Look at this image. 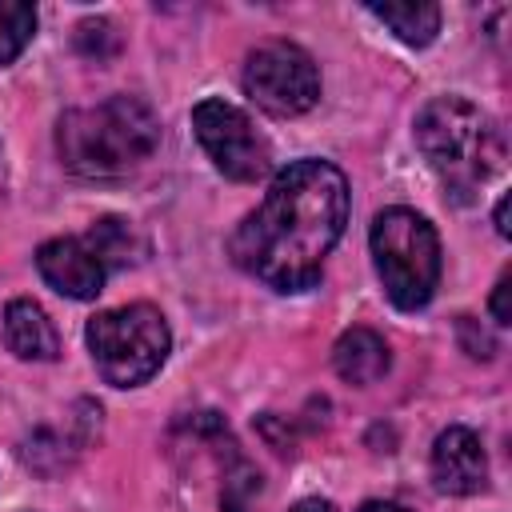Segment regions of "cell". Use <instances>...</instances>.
I'll return each mask as SVG.
<instances>
[{"label":"cell","instance_id":"30bf717a","mask_svg":"<svg viewBox=\"0 0 512 512\" xmlns=\"http://www.w3.org/2000/svg\"><path fill=\"white\" fill-rule=\"evenodd\" d=\"M4 340L20 360H56L60 336L36 300H12L4 308Z\"/></svg>","mask_w":512,"mask_h":512},{"label":"cell","instance_id":"9a60e30c","mask_svg":"<svg viewBox=\"0 0 512 512\" xmlns=\"http://www.w3.org/2000/svg\"><path fill=\"white\" fill-rule=\"evenodd\" d=\"M104 40H108V44H120V40H116V28H112L108 20H84V24L76 28V44H80V52H88V56H96V60L104 56V52H100Z\"/></svg>","mask_w":512,"mask_h":512},{"label":"cell","instance_id":"7a4b0ae2","mask_svg":"<svg viewBox=\"0 0 512 512\" xmlns=\"http://www.w3.org/2000/svg\"><path fill=\"white\" fill-rule=\"evenodd\" d=\"M160 144V120L140 96H108L60 116L56 148L68 172L108 180L140 168Z\"/></svg>","mask_w":512,"mask_h":512},{"label":"cell","instance_id":"9c48e42d","mask_svg":"<svg viewBox=\"0 0 512 512\" xmlns=\"http://www.w3.org/2000/svg\"><path fill=\"white\" fill-rule=\"evenodd\" d=\"M432 480L448 496H472L488 484V456L472 428H444L432 444Z\"/></svg>","mask_w":512,"mask_h":512},{"label":"cell","instance_id":"ac0fdd59","mask_svg":"<svg viewBox=\"0 0 512 512\" xmlns=\"http://www.w3.org/2000/svg\"><path fill=\"white\" fill-rule=\"evenodd\" d=\"M492 220H496V232H500V236H512V224H508V196H500V204H496V216H492Z\"/></svg>","mask_w":512,"mask_h":512},{"label":"cell","instance_id":"7c38bea8","mask_svg":"<svg viewBox=\"0 0 512 512\" xmlns=\"http://www.w3.org/2000/svg\"><path fill=\"white\" fill-rule=\"evenodd\" d=\"M368 12L404 44L424 48L440 32V8L424 0H404V4H368Z\"/></svg>","mask_w":512,"mask_h":512},{"label":"cell","instance_id":"ba28073f","mask_svg":"<svg viewBox=\"0 0 512 512\" xmlns=\"http://www.w3.org/2000/svg\"><path fill=\"white\" fill-rule=\"evenodd\" d=\"M36 268L48 288H56L68 300H92L104 288V264L96 252L76 236H56L36 248Z\"/></svg>","mask_w":512,"mask_h":512},{"label":"cell","instance_id":"277c9868","mask_svg":"<svg viewBox=\"0 0 512 512\" xmlns=\"http://www.w3.org/2000/svg\"><path fill=\"white\" fill-rule=\"evenodd\" d=\"M372 260L388 300L416 312L432 300L440 284V236L412 208H384L372 220Z\"/></svg>","mask_w":512,"mask_h":512},{"label":"cell","instance_id":"8fae6325","mask_svg":"<svg viewBox=\"0 0 512 512\" xmlns=\"http://www.w3.org/2000/svg\"><path fill=\"white\" fill-rule=\"evenodd\" d=\"M388 364H392L388 344L372 328H348L332 348V368L348 384H376L388 372Z\"/></svg>","mask_w":512,"mask_h":512},{"label":"cell","instance_id":"4fadbf2b","mask_svg":"<svg viewBox=\"0 0 512 512\" xmlns=\"http://www.w3.org/2000/svg\"><path fill=\"white\" fill-rule=\"evenodd\" d=\"M84 244L96 252V260L104 264V272H108V268H124V264L140 260V252H144V244H140L136 228H132L128 220H116V216L96 220V224L88 228Z\"/></svg>","mask_w":512,"mask_h":512},{"label":"cell","instance_id":"3957f363","mask_svg":"<svg viewBox=\"0 0 512 512\" xmlns=\"http://www.w3.org/2000/svg\"><path fill=\"white\" fill-rule=\"evenodd\" d=\"M416 148L452 200H472L504 164V136L488 112L464 96H436L416 116Z\"/></svg>","mask_w":512,"mask_h":512},{"label":"cell","instance_id":"2e32d148","mask_svg":"<svg viewBox=\"0 0 512 512\" xmlns=\"http://www.w3.org/2000/svg\"><path fill=\"white\" fill-rule=\"evenodd\" d=\"M508 292H512V272H500V280H496V288H492V320H496V324H512Z\"/></svg>","mask_w":512,"mask_h":512},{"label":"cell","instance_id":"8992f818","mask_svg":"<svg viewBox=\"0 0 512 512\" xmlns=\"http://www.w3.org/2000/svg\"><path fill=\"white\" fill-rule=\"evenodd\" d=\"M244 92L272 116H300L320 100V72L300 44L264 40L244 60Z\"/></svg>","mask_w":512,"mask_h":512},{"label":"cell","instance_id":"ffe728a7","mask_svg":"<svg viewBox=\"0 0 512 512\" xmlns=\"http://www.w3.org/2000/svg\"><path fill=\"white\" fill-rule=\"evenodd\" d=\"M360 512H404L400 504H388V500H368Z\"/></svg>","mask_w":512,"mask_h":512},{"label":"cell","instance_id":"e0dca14e","mask_svg":"<svg viewBox=\"0 0 512 512\" xmlns=\"http://www.w3.org/2000/svg\"><path fill=\"white\" fill-rule=\"evenodd\" d=\"M460 332H464V336L472 332V324H468V316L460 320ZM464 348H468V356H492V340H488L484 332H480L476 340H464Z\"/></svg>","mask_w":512,"mask_h":512},{"label":"cell","instance_id":"5bb4252c","mask_svg":"<svg viewBox=\"0 0 512 512\" xmlns=\"http://www.w3.org/2000/svg\"><path fill=\"white\" fill-rule=\"evenodd\" d=\"M36 32V8L24 0H0V64H12Z\"/></svg>","mask_w":512,"mask_h":512},{"label":"cell","instance_id":"5b68a950","mask_svg":"<svg viewBox=\"0 0 512 512\" xmlns=\"http://www.w3.org/2000/svg\"><path fill=\"white\" fill-rule=\"evenodd\" d=\"M88 348L96 372L112 388H136L160 372L172 348V332L152 304H124L108 308L88 320Z\"/></svg>","mask_w":512,"mask_h":512},{"label":"cell","instance_id":"d6986e66","mask_svg":"<svg viewBox=\"0 0 512 512\" xmlns=\"http://www.w3.org/2000/svg\"><path fill=\"white\" fill-rule=\"evenodd\" d=\"M292 512H336V508H332L328 500H316V496H312V500H300V504H292Z\"/></svg>","mask_w":512,"mask_h":512},{"label":"cell","instance_id":"6da1fadb","mask_svg":"<svg viewBox=\"0 0 512 512\" xmlns=\"http://www.w3.org/2000/svg\"><path fill=\"white\" fill-rule=\"evenodd\" d=\"M348 224V180L328 160L280 168L256 212L240 220L228 256L276 292H304L320 280L324 256Z\"/></svg>","mask_w":512,"mask_h":512},{"label":"cell","instance_id":"52a82bcc","mask_svg":"<svg viewBox=\"0 0 512 512\" xmlns=\"http://www.w3.org/2000/svg\"><path fill=\"white\" fill-rule=\"evenodd\" d=\"M192 128H196V140L208 152V160L228 180L252 184L272 168V148L260 136V128L248 120L244 108H236L220 96H208L192 108Z\"/></svg>","mask_w":512,"mask_h":512}]
</instances>
